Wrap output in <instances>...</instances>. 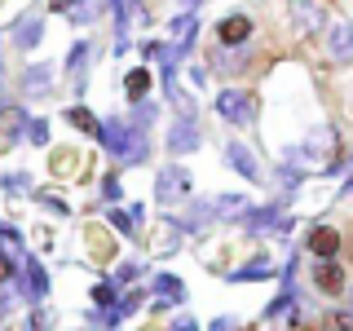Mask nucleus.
Instances as JSON below:
<instances>
[{"mask_svg":"<svg viewBox=\"0 0 353 331\" xmlns=\"http://www.w3.org/2000/svg\"><path fill=\"white\" fill-rule=\"evenodd\" d=\"M159 115H163V102H159V97H141V102H132V124H137V128H154V124H159Z\"/></svg>","mask_w":353,"mask_h":331,"instance_id":"7c9ffc66","label":"nucleus"},{"mask_svg":"<svg viewBox=\"0 0 353 331\" xmlns=\"http://www.w3.org/2000/svg\"><path fill=\"white\" fill-rule=\"evenodd\" d=\"M124 168H110L97 177V194H102V203H124Z\"/></svg>","mask_w":353,"mask_h":331,"instance_id":"473e14b6","label":"nucleus"},{"mask_svg":"<svg viewBox=\"0 0 353 331\" xmlns=\"http://www.w3.org/2000/svg\"><path fill=\"white\" fill-rule=\"evenodd\" d=\"M27 146H40V150L53 146V124L44 115H31L27 119Z\"/></svg>","mask_w":353,"mask_h":331,"instance_id":"f704fd0d","label":"nucleus"},{"mask_svg":"<svg viewBox=\"0 0 353 331\" xmlns=\"http://www.w3.org/2000/svg\"><path fill=\"white\" fill-rule=\"evenodd\" d=\"M0 75H5V40H0Z\"/></svg>","mask_w":353,"mask_h":331,"instance_id":"37998d69","label":"nucleus"},{"mask_svg":"<svg viewBox=\"0 0 353 331\" xmlns=\"http://www.w3.org/2000/svg\"><path fill=\"white\" fill-rule=\"evenodd\" d=\"M150 88H154V71H150L146 62H137V66H128V71H124V97H128V106L141 102V97H150Z\"/></svg>","mask_w":353,"mask_h":331,"instance_id":"bb28decb","label":"nucleus"},{"mask_svg":"<svg viewBox=\"0 0 353 331\" xmlns=\"http://www.w3.org/2000/svg\"><path fill=\"white\" fill-rule=\"evenodd\" d=\"M44 31H49V18L40 14V9H22V14L9 22V44H14L18 53H36L40 44H44Z\"/></svg>","mask_w":353,"mask_h":331,"instance_id":"6ab92c4d","label":"nucleus"},{"mask_svg":"<svg viewBox=\"0 0 353 331\" xmlns=\"http://www.w3.org/2000/svg\"><path fill=\"white\" fill-rule=\"evenodd\" d=\"M84 323H88V331H119V327H124V314H119V305H115V309L93 305V309L84 314Z\"/></svg>","mask_w":353,"mask_h":331,"instance_id":"2f4dec72","label":"nucleus"},{"mask_svg":"<svg viewBox=\"0 0 353 331\" xmlns=\"http://www.w3.org/2000/svg\"><path fill=\"white\" fill-rule=\"evenodd\" d=\"M230 257H243V252H239L230 239H216V243H212V239L203 234V243H199V261H203V270H212V274H221V279H225Z\"/></svg>","mask_w":353,"mask_h":331,"instance_id":"b1692460","label":"nucleus"},{"mask_svg":"<svg viewBox=\"0 0 353 331\" xmlns=\"http://www.w3.org/2000/svg\"><path fill=\"white\" fill-rule=\"evenodd\" d=\"M115 279H119V287H137L141 279H146V265H141L137 257H128V261H115Z\"/></svg>","mask_w":353,"mask_h":331,"instance_id":"e433bc0d","label":"nucleus"},{"mask_svg":"<svg viewBox=\"0 0 353 331\" xmlns=\"http://www.w3.org/2000/svg\"><path fill=\"white\" fill-rule=\"evenodd\" d=\"M124 292H128V287H119L115 274H102V279L88 287V301H93V305H102V309H115L119 301H124Z\"/></svg>","mask_w":353,"mask_h":331,"instance_id":"c85d7f7f","label":"nucleus"},{"mask_svg":"<svg viewBox=\"0 0 353 331\" xmlns=\"http://www.w3.org/2000/svg\"><path fill=\"white\" fill-rule=\"evenodd\" d=\"M216 221L221 217H216V208H212V194H194L190 203H181V212H176V225L185 230V239H203Z\"/></svg>","mask_w":353,"mask_h":331,"instance_id":"412c9836","label":"nucleus"},{"mask_svg":"<svg viewBox=\"0 0 353 331\" xmlns=\"http://www.w3.org/2000/svg\"><path fill=\"white\" fill-rule=\"evenodd\" d=\"M84 257H88V265H102V270L119 261V234L106 221H88L84 225Z\"/></svg>","mask_w":353,"mask_h":331,"instance_id":"aec40b11","label":"nucleus"},{"mask_svg":"<svg viewBox=\"0 0 353 331\" xmlns=\"http://www.w3.org/2000/svg\"><path fill=\"white\" fill-rule=\"evenodd\" d=\"M18 97L22 102H44V97L58 93V66L53 62H27L18 71Z\"/></svg>","mask_w":353,"mask_h":331,"instance_id":"ddd939ff","label":"nucleus"},{"mask_svg":"<svg viewBox=\"0 0 353 331\" xmlns=\"http://www.w3.org/2000/svg\"><path fill=\"white\" fill-rule=\"evenodd\" d=\"M14 292H18L27 305H44V301H49L53 279H49V270H44V261L36 257V252H22L18 274H14Z\"/></svg>","mask_w":353,"mask_h":331,"instance_id":"6e6552de","label":"nucleus"},{"mask_svg":"<svg viewBox=\"0 0 353 331\" xmlns=\"http://www.w3.org/2000/svg\"><path fill=\"white\" fill-rule=\"evenodd\" d=\"M36 5H40V0H36Z\"/></svg>","mask_w":353,"mask_h":331,"instance_id":"de8ad7c7","label":"nucleus"},{"mask_svg":"<svg viewBox=\"0 0 353 331\" xmlns=\"http://www.w3.org/2000/svg\"><path fill=\"white\" fill-rule=\"evenodd\" d=\"M234 331H248V327H234Z\"/></svg>","mask_w":353,"mask_h":331,"instance_id":"49530a36","label":"nucleus"},{"mask_svg":"<svg viewBox=\"0 0 353 331\" xmlns=\"http://www.w3.org/2000/svg\"><path fill=\"white\" fill-rule=\"evenodd\" d=\"M49 177L58 185H71L88 177V154L84 146H75V141H66V146H49Z\"/></svg>","mask_w":353,"mask_h":331,"instance_id":"a211bd4d","label":"nucleus"},{"mask_svg":"<svg viewBox=\"0 0 353 331\" xmlns=\"http://www.w3.org/2000/svg\"><path fill=\"white\" fill-rule=\"evenodd\" d=\"M102 221L110 230H115L119 239H141V225L132 221V212H128V203H106V212H102Z\"/></svg>","mask_w":353,"mask_h":331,"instance_id":"cd10ccee","label":"nucleus"},{"mask_svg":"<svg viewBox=\"0 0 353 331\" xmlns=\"http://www.w3.org/2000/svg\"><path fill=\"white\" fill-rule=\"evenodd\" d=\"M349 265L340 257H327V261H309V287H314L318 296H331V301H340V296L349 292Z\"/></svg>","mask_w":353,"mask_h":331,"instance_id":"4468645a","label":"nucleus"},{"mask_svg":"<svg viewBox=\"0 0 353 331\" xmlns=\"http://www.w3.org/2000/svg\"><path fill=\"white\" fill-rule=\"evenodd\" d=\"M194 199V172L185 168L181 159H168L159 172H154V203L159 208H176Z\"/></svg>","mask_w":353,"mask_h":331,"instance_id":"39448f33","label":"nucleus"},{"mask_svg":"<svg viewBox=\"0 0 353 331\" xmlns=\"http://www.w3.org/2000/svg\"><path fill=\"white\" fill-rule=\"evenodd\" d=\"M150 296H154V301H168L176 309V305H185L190 287H185L181 274H168V270H163V274H154V279H150Z\"/></svg>","mask_w":353,"mask_h":331,"instance_id":"a878e982","label":"nucleus"},{"mask_svg":"<svg viewBox=\"0 0 353 331\" xmlns=\"http://www.w3.org/2000/svg\"><path fill=\"white\" fill-rule=\"evenodd\" d=\"M327 22H331V14L323 0H287V31L296 40H323Z\"/></svg>","mask_w":353,"mask_h":331,"instance_id":"1a4fd4ad","label":"nucleus"},{"mask_svg":"<svg viewBox=\"0 0 353 331\" xmlns=\"http://www.w3.org/2000/svg\"><path fill=\"white\" fill-rule=\"evenodd\" d=\"M0 194L9 199H36V181L27 172H0Z\"/></svg>","mask_w":353,"mask_h":331,"instance_id":"c756f323","label":"nucleus"},{"mask_svg":"<svg viewBox=\"0 0 353 331\" xmlns=\"http://www.w3.org/2000/svg\"><path fill=\"white\" fill-rule=\"evenodd\" d=\"M239 230L248 239H287L296 230V217L287 212V203H279V199L274 203H252L239 217Z\"/></svg>","mask_w":353,"mask_h":331,"instance_id":"20e7f679","label":"nucleus"},{"mask_svg":"<svg viewBox=\"0 0 353 331\" xmlns=\"http://www.w3.org/2000/svg\"><path fill=\"white\" fill-rule=\"evenodd\" d=\"M234 327H239V318H234V314H216L203 331H234Z\"/></svg>","mask_w":353,"mask_h":331,"instance_id":"a19ab883","label":"nucleus"},{"mask_svg":"<svg viewBox=\"0 0 353 331\" xmlns=\"http://www.w3.org/2000/svg\"><path fill=\"white\" fill-rule=\"evenodd\" d=\"M318 44H323V58L331 66H340V71H349V66H353V22L349 18H331Z\"/></svg>","mask_w":353,"mask_h":331,"instance_id":"f3484780","label":"nucleus"},{"mask_svg":"<svg viewBox=\"0 0 353 331\" xmlns=\"http://www.w3.org/2000/svg\"><path fill=\"white\" fill-rule=\"evenodd\" d=\"M62 124L71 128V132H80V137H93V141H97V132H102V119H97L93 106H84V102L62 106Z\"/></svg>","mask_w":353,"mask_h":331,"instance_id":"393cba45","label":"nucleus"},{"mask_svg":"<svg viewBox=\"0 0 353 331\" xmlns=\"http://www.w3.org/2000/svg\"><path fill=\"white\" fill-rule=\"evenodd\" d=\"M31 203H36L40 212H49V217H71V199L58 194V190H36Z\"/></svg>","mask_w":353,"mask_h":331,"instance_id":"72a5a7b5","label":"nucleus"},{"mask_svg":"<svg viewBox=\"0 0 353 331\" xmlns=\"http://www.w3.org/2000/svg\"><path fill=\"white\" fill-rule=\"evenodd\" d=\"M265 279H279V261H274V252H265V248L243 252V261H239V265H230V274H225V283H230V287L265 283Z\"/></svg>","mask_w":353,"mask_h":331,"instance_id":"dca6fc26","label":"nucleus"},{"mask_svg":"<svg viewBox=\"0 0 353 331\" xmlns=\"http://www.w3.org/2000/svg\"><path fill=\"white\" fill-rule=\"evenodd\" d=\"M141 331H159V327H141Z\"/></svg>","mask_w":353,"mask_h":331,"instance_id":"a18cd8bd","label":"nucleus"},{"mask_svg":"<svg viewBox=\"0 0 353 331\" xmlns=\"http://www.w3.org/2000/svg\"><path fill=\"white\" fill-rule=\"evenodd\" d=\"M163 150H168L172 159H185V154L203 150V119H199V110H181V115L168 119V128H163Z\"/></svg>","mask_w":353,"mask_h":331,"instance_id":"0eeeda50","label":"nucleus"},{"mask_svg":"<svg viewBox=\"0 0 353 331\" xmlns=\"http://www.w3.org/2000/svg\"><path fill=\"white\" fill-rule=\"evenodd\" d=\"M212 44H225V49H239V44H256V18L248 9H230L212 22Z\"/></svg>","mask_w":353,"mask_h":331,"instance_id":"2eb2a0df","label":"nucleus"},{"mask_svg":"<svg viewBox=\"0 0 353 331\" xmlns=\"http://www.w3.org/2000/svg\"><path fill=\"white\" fill-rule=\"evenodd\" d=\"M181 75L190 80V88H199V93H203V88L212 84V71H208V62H190V66H185Z\"/></svg>","mask_w":353,"mask_h":331,"instance_id":"58836bf2","label":"nucleus"},{"mask_svg":"<svg viewBox=\"0 0 353 331\" xmlns=\"http://www.w3.org/2000/svg\"><path fill=\"white\" fill-rule=\"evenodd\" d=\"M212 115L225 128L248 132V128L261 124V97L243 84H225V88H216V97H212Z\"/></svg>","mask_w":353,"mask_h":331,"instance_id":"f03ea898","label":"nucleus"},{"mask_svg":"<svg viewBox=\"0 0 353 331\" xmlns=\"http://www.w3.org/2000/svg\"><path fill=\"white\" fill-rule=\"evenodd\" d=\"M97 146L106 150V159L115 163V168H141V163H150V154H154L150 132L137 128L128 115H106L102 132H97Z\"/></svg>","mask_w":353,"mask_h":331,"instance_id":"f257e3e1","label":"nucleus"},{"mask_svg":"<svg viewBox=\"0 0 353 331\" xmlns=\"http://www.w3.org/2000/svg\"><path fill=\"white\" fill-rule=\"evenodd\" d=\"M132 49H137V58L146 62V66H154L163 58V49H168V40H159V36H141L137 44H132Z\"/></svg>","mask_w":353,"mask_h":331,"instance_id":"4c0bfd02","label":"nucleus"},{"mask_svg":"<svg viewBox=\"0 0 353 331\" xmlns=\"http://www.w3.org/2000/svg\"><path fill=\"white\" fill-rule=\"evenodd\" d=\"M181 9H194V14H199V9H203V0H181Z\"/></svg>","mask_w":353,"mask_h":331,"instance_id":"79ce46f5","label":"nucleus"},{"mask_svg":"<svg viewBox=\"0 0 353 331\" xmlns=\"http://www.w3.org/2000/svg\"><path fill=\"white\" fill-rule=\"evenodd\" d=\"M305 181H309V172L296 159H279V168H274V194H279V203H292L305 190Z\"/></svg>","mask_w":353,"mask_h":331,"instance_id":"5701e85b","label":"nucleus"},{"mask_svg":"<svg viewBox=\"0 0 353 331\" xmlns=\"http://www.w3.org/2000/svg\"><path fill=\"white\" fill-rule=\"evenodd\" d=\"M141 248L150 252V257H176V252L185 248V230L176 225V217H154V221H146V230H141Z\"/></svg>","mask_w":353,"mask_h":331,"instance_id":"9d476101","label":"nucleus"},{"mask_svg":"<svg viewBox=\"0 0 353 331\" xmlns=\"http://www.w3.org/2000/svg\"><path fill=\"white\" fill-rule=\"evenodd\" d=\"M305 252L314 261L340 257V252H345V230L331 225V221H314V225H309V234H305Z\"/></svg>","mask_w":353,"mask_h":331,"instance_id":"4be33fe9","label":"nucleus"},{"mask_svg":"<svg viewBox=\"0 0 353 331\" xmlns=\"http://www.w3.org/2000/svg\"><path fill=\"white\" fill-rule=\"evenodd\" d=\"M221 159H225V168L239 177V181H248V185H265V163H261V154L248 146L243 137H230L225 146H221Z\"/></svg>","mask_w":353,"mask_h":331,"instance_id":"f8f14e48","label":"nucleus"},{"mask_svg":"<svg viewBox=\"0 0 353 331\" xmlns=\"http://www.w3.org/2000/svg\"><path fill=\"white\" fill-rule=\"evenodd\" d=\"M168 44L176 49L181 62H190L199 53V44H203V22H199L194 9H176V14L168 18Z\"/></svg>","mask_w":353,"mask_h":331,"instance_id":"9b49d317","label":"nucleus"},{"mask_svg":"<svg viewBox=\"0 0 353 331\" xmlns=\"http://www.w3.org/2000/svg\"><path fill=\"white\" fill-rule=\"evenodd\" d=\"M345 301H349V309H353V283H349V292H345Z\"/></svg>","mask_w":353,"mask_h":331,"instance_id":"c03bdc74","label":"nucleus"},{"mask_svg":"<svg viewBox=\"0 0 353 331\" xmlns=\"http://www.w3.org/2000/svg\"><path fill=\"white\" fill-rule=\"evenodd\" d=\"M314 331H353V309H327V314H318Z\"/></svg>","mask_w":353,"mask_h":331,"instance_id":"c9c22d12","label":"nucleus"},{"mask_svg":"<svg viewBox=\"0 0 353 331\" xmlns=\"http://www.w3.org/2000/svg\"><path fill=\"white\" fill-rule=\"evenodd\" d=\"M97 40L93 36H75L71 44H66V58H62V80L71 84V93L75 97H84V88H88V80H93V62H97Z\"/></svg>","mask_w":353,"mask_h":331,"instance_id":"423d86ee","label":"nucleus"},{"mask_svg":"<svg viewBox=\"0 0 353 331\" xmlns=\"http://www.w3.org/2000/svg\"><path fill=\"white\" fill-rule=\"evenodd\" d=\"M203 62H208V71H212L216 80H225V84H239V80H248V75H256L261 66H265L256 44H239V49L208 44V49H203Z\"/></svg>","mask_w":353,"mask_h":331,"instance_id":"7ed1b4c3","label":"nucleus"},{"mask_svg":"<svg viewBox=\"0 0 353 331\" xmlns=\"http://www.w3.org/2000/svg\"><path fill=\"white\" fill-rule=\"evenodd\" d=\"M159 331H203L199 327V318H190V314H168V323H159Z\"/></svg>","mask_w":353,"mask_h":331,"instance_id":"ea45409f","label":"nucleus"}]
</instances>
